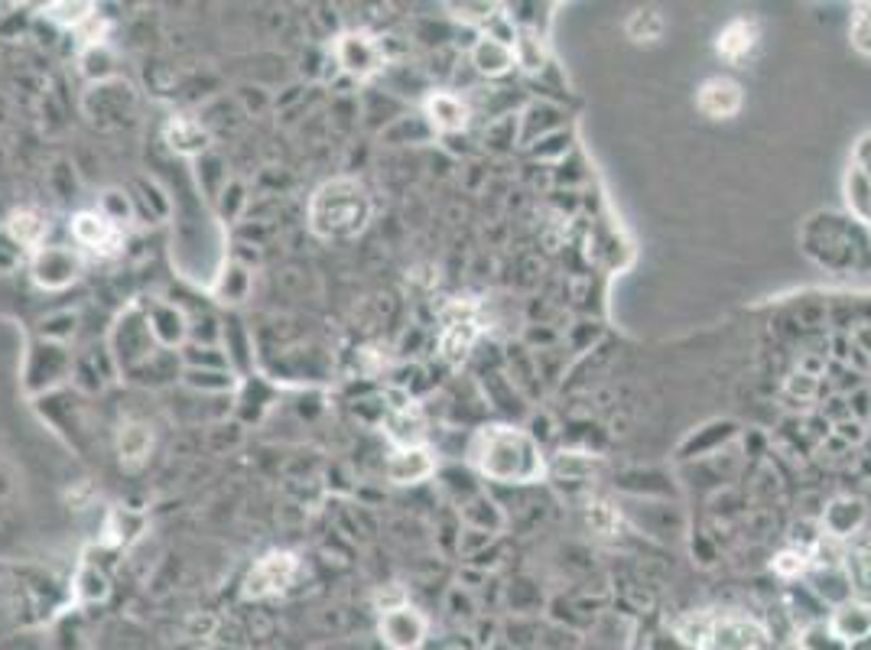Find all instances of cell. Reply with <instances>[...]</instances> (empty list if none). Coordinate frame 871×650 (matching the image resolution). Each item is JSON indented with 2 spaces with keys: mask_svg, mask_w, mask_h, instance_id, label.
Wrapping results in <instances>:
<instances>
[{
  "mask_svg": "<svg viewBox=\"0 0 871 650\" xmlns=\"http://www.w3.org/2000/svg\"><path fill=\"white\" fill-rule=\"evenodd\" d=\"M163 141H166L170 151L180 153V156H198V153L208 151V144H212L208 127L193 114H173L163 124Z\"/></svg>",
  "mask_w": 871,
  "mask_h": 650,
  "instance_id": "7c38bea8",
  "label": "cell"
},
{
  "mask_svg": "<svg viewBox=\"0 0 871 650\" xmlns=\"http://www.w3.org/2000/svg\"><path fill=\"white\" fill-rule=\"evenodd\" d=\"M303 572V563L299 556L290 550H274L267 556H260L250 572L244 576V599H270V596H280L287 592L293 582L299 579Z\"/></svg>",
  "mask_w": 871,
  "mask_h": 650,
  "instance_id": "5b68a950",
  "label": "cell"
},
{
  "mask_svg": "<svg viewBox=\"0 0 871 650\" xmlns=\"http://www.w3.org/2000/svg\"><path fill=\"white\" fill-rule=\"evenodd\" d=\"M153 450V433L150 426L141 420H127L121 423L117 430V455H121V465L124 468H141Z\"/></svg>",
  "mask_w": 871,
  "mask_h": 650,
  "instance_id": "ac0fdd59",
  "label": "cell"
},
{
  "mask_svg": "<svg viewBox=\"0 0 871 650\" xmlns=\"http://www.w3.org/2000/svg\"><path fill=\"white\" fill-rule=\"evenodd\" d=\"M511 50H514V62H518L521 69H527V72H540L543 62H546V50H543L540 33H536V30H527V27L514 33Z\"/></svg>",
  "mask_w": 871,
  "mask_h": 650,
  "instance_id": "44dd1931",
  "label": "cell"
},
{
  "mask_svg": "<svg viewBox=\"0 0 871 650\" xmlns=\"http://www.w3.org/2000/svg\"><path fill=\"white\" fill-rule=\"evenodd\" d=\"M679 641L693 650H761L768 644L765 625L748 615H686L677 621Z\"/></svg>",
  "mask_w": 871,
  "mask_h": 650,
  "instance_id": "7a4b0ae2",
  "label": "cell"
},
{
  "mask_svg": "<svg viewBox=\"0 0 871 650\" xmlns=\"http://www.w3.org/2000/svg\"><path fill=\"white\" fill-rule=\"evenodd\" d=\"M336 59L339 65L358 82L375 79L385 69V50L378 43V37H371L368 30H348L336 40Z\"/></svg>",
  "mask_w": 871,
  "mask_h": 650,
  "instance_id": "52a82bcc",
  "label": "cell"
},
{
  "mask_svg": "<svg viewBox=\"0 0 871 650\" xmlns=\"http://www.w3.org/2000/svg\"><path fill=\"white\" fill-rule=\"evenodd\" d=\"M427 117L439 134H455L469 127V104L452 92H436L427 99Z\"/></svg>",
  "mask_w": 871,
  "mask_h": 650,
  "instance_id": "e0dca14e",
  "label": "cell"
},
{
  "mask_svg": "<svg viewBox=\"0 0 871 650\" xmlns=\"http://www.w3.org/2000/svg\"><path fill=\"white\" fill-rule=\"evenodd\" d=\"M696 104H699V111H703L706 117L728 121V117H735V114L741 111L745 92H741V85H738L735 79L716 75V79H706V82H703V89H699V95H696Z\"/></svg>",
  "mask_w": 871,
  "mask_h": 650,
  "instance_id": "8fae6325",
  "label": "cell"
},
{
  "mask_svg": "<svg viewBox=\"0 0 871 650\" xmlns=\"http://www.w3.org/2000/svg\"><path fill=\"white\" fill-rule=\"evenodd\" d=\"M375 215L371 193L361 179L339 176L322 183L309 199V231L319 241H351Z\"/></svg>",
  "mask_w": 871,
  "mask_h": 650,
  "instance_id": "6da1fadb",
  "label": "cell"
},
{
  "mask_svg": "<svg viewBox=\"0 0 871 650\" xmlns=\"http://www.w3.org/2000/svg\"><path fill=\"white\" fill-rule=\"evenodd\" d=\"M829 631L836 641L852 644V641H865L871 638V605L865 601H846L832 611Z\"/></svg>",
  "mask_w": 871,
  "mask_h": 650,
  "instance_id": "2e32d148",
  "label": "cell"
},
{
  "mask_svg": "<svg viewBox=\"0 0 871 650\" xmlns=\"http://www.w3.org/2000/svg\"><path fill=\"white\" fill-rule=\"evenodd\" d=\"M378 631L390 650H417L427 638V618L413 605L400 601L381 611Z\"/></svg>",
  "mask_w": 871,
  "mask_h": 650,
  "instance_id": "30bf717a",
  "label": "cell"
},
{
  "mask_svg": "<svg viewBox=\"0 0 871 650\" xmlns=\"http://www.w3.org/2000/svg\"><path fill=\"white\" fill-rule=\"evenodd\" d=\"M482 332V316L475 302L455 300L442 309V332H439V351L449 364H462Z\"/></svg>",
  "mask_w": 871,
  "mask_h": 650,
  "instance_id": "8992f818",
  "label": "cell"
},
{
  "mask_svg": "<svg viewBox=\"0 0 871 650\" xmlns=\"http://www.w3.org/2000/svg\"><path fill=\"white\" fill-rule=\"evenodd\" d=\"M472 62H475V69L482 72V75H504V72H511V65H514V50H511V43H504V40H498V37H482L479 43H475V50H472Z\"/></svg>",
  "mask_w": 871,
  "mask_h": 650,
  "instance_id": "d6986e66",
  "label": "cell"
},
{
  "mask_svg": "<svg viewBox=\"0 0 871 650\" xmlns=\"http://www.w3.org/2000/svg\"><path fill=\"white\" fill-rule=\"evenodd\" d=\"M47 20H52L55 27H65V30H82L92 17H95V3L89 0H55V3H47L43 7Z\"/></svg>",
  "mask_w": 871,
  "mask_h": 650,
  "instance_id": "ffe728a7",
  "label": "cell"
},
{
  "mask_svg": "<svg viewBox=\"0 0 871 650\" xmlns=\"http://www.w3.org/2000/svg\"><path fill=\"white\" fill-rule=\"evenodd\" d=\"M445 10L469 27H484L498 17V3H445Z\"/></svg>",
  "mask_w": 871,
  "mask_h": 650,
  "instance_id": "603a6c76",
  "label": "cell"
},
{
  "mask_svg": "<svg viewBox=\"0 0 871 650\" xmlns=\"http://www.w3.org/2000/svg\"><path fill=\"white\" fill-rule=\"evenodd\" d=\"M628 37L634 43H657L664 37V17L654 7L634 10L628 20Z\"/></svg>",
  "mask_w": 871,
  "mask_h": 650,
  "instance_id": "7402d4cb",
  "label": "cell"
},
{
  "mask_svg": "<svg viewBox=\"0 0 871 650\" xmlns=\"http://www.w3.org/2000/svg\"><path fill=\"white\" fill-rule=\"evenodd\" d=\"M385 436L393 443V450L423 446L427 443V413L420 410V403L397 394L385 413Z\"/></svg>",
  "mask_w": 871,
  "mask_h": 650,
  "instance_id": "ba28073f",
  "label": "cell"
},
{
  "mask_svg": "<svg viewBox=\"0 0 871 650\" xmlns=\"http://www.w3.org/2000/svg\"><path fill=\"white\" fill-rule=\"evenodd\" d=\"M433 472H436V458L427 446L390 452L388 478L393 482V485H417V482H427Z\"/></svg>",
  "mask_w": 871,
  "mask_h": 650,
  "instance_id": "5bb4252c",
  "label": "cell"
},
{
  "mask_svg": "<svg viewBox=\"0 0 871 650\" xmlns=\"http://www.w3.org/2000/svg\"><path fill=\"white\" fill-rule=\"evenodd\" d=\"M852 47L871 55V3H859L852 13Z\"/></svg>",
  "mask_w": 871,
  "mask_h": 650,
  "instance_id": "cb8c5ba5",
  "label": "cell"
},
{
  "mask_svg": "<svg viewBox=\"0 0 871 650\" xmlns=\"http://www.w3.org/2000/svg\"><path fill=\"white\" fill-rule=\"evenodd\" d=\"M3 228H7V235H10V241L20 245V248L33 250V254H37L40 248H47L49 218L40 211V208H33V205H20V208H13V211L7 215Z\"/></svg>",
  "mask_w": 871,
  "mask_h": 650,
  "instance_id": "4fadbf2b",
  "label": "cell"
},
{
  "mask_svg": "<svg viewBox=\"0 0 871 650\" xmlns=\"http://www.w3.org/2000/svg\"><path fill=\"white\" fill-rule=\"evenodd\" d=\"M69 231H72V241L79 245V250L92 254L98 260H111V257H117V254L124 250V228H121V221L111 218V215L101 211V208H82V211L72 218Z\"/></svg>",
  "mask_w": 871,
  "mask_h": 650,
  "instance_id": "277c9868",
  "label": "cell"
},
{
  "mask_svg": "<svg viewBox=\"0 0 871 650\" xmlns=\"http://www.w3.org/2000/svg\"><path fill=\"white\" fill-rule=\"evenodd\" d=\"M807 569V553L803 550H783L775 559V572L780 576H800Z\"/></svg>",
  "mask_w": 871,
  "mask_h": 650,
  "instance_id": "d4e9b609",
  "label": "cell"
},
{
  "mask_svg": "<svg viewBox=\"0 0 871 650\" xmlns=\"http://www.w3.org/2000/svg\"><path fill=\"white\" fill-rule=\"evenodd\" d=\"M758 40H761L758 20H751V17H735L731 23H726V30L719 33L716 52H719L726 62H741V59H748V55L755 52Z\"/></svg>",
  "mask_w": 871,
  "mask_h": 650,
  "instance_id": "9a60e30c",
  "label": "cell"
},
{
  "mask_svg": "<svg viewBox=\"0 0 871 650\" xmlns=\"http://www.w3.org/2000/svg\"><path fill=\"white\" fill-rule=\"evenodd\" d=\"M472 462L498 482H531L540 472V455L531 440L508 426L482 430L472 443Z\"/></svg>",
  "mask_w": 871,
  "mask_h": 650,
  "instance_id": "3957f363",
  "label": "cell"
},
{
  "mask_svg": "<svg viewBox=\"0 0 871 650\" xmlns=\"http://www.w3.org/2000/svg\"><path fill=\"white\" fill-rule=\"evenodd\" d=\"M82 274V250L47 245L33 254V283L43 290H62Z\"/></svg>",
  "mask_w": 871,
  "mask_h": 650,
  "instance_id": "9c48e42d",
  "label": "cell"
}]
</instances>
